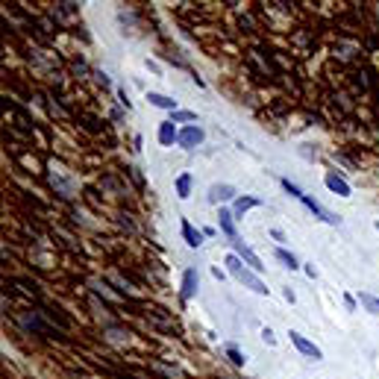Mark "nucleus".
Returning <instances> with one entry per match:
<instances>
[{
	"mask_svg": "<svg viewBox=\"0 0 379 379\" xmlns=\"http://www.w3.org/2000/svg\"><path fill=\"white\" fill-rule=\"evenodd\" d=\"M327 188L332 191V194H338V197H350V185H347V179H341L338 174H327Z\"/></svg>",
	"mask_w": 379,
	"mask_h": 379,
	"instance_id": "9",
	"label": "nucleus"
},
{
	"mask_svg": "<svg viewBox=\"0 0 379 379\" xmlns=\"http://www.w3.org/2000/svg\"><path fill=\"white\" fill-rule=\"evenodd\" d=\"M147 100H150V106H159V109L177 112V100H174V97H165V94H156V91H150V94H147Z\"/></svg>",
	"mask_w": 379,
	"mask_h": 379,
	"instance_id": "13",
	"label": "nucleus"
},
{
	"mask_svg": "<svg viewBox=\"0 0 379 379\" xmlns=\"http://www.w3.org/2000/svg\"><path fill=\"white\" fill-rule=\"evenodd\" d=\"M262 341H265V344H277V338H274V332H271L268 327L262 329Z\"/></svg>",
	"mask_w": 379,
	"mask_h": 379,
	"instance_id": "19",
	"label": "nucleus"
},
{
	"mask_svg": "<svg viewBox=\"0 0 379 379\" xmlns=\"http://www.w3.org/2000/svg\"><path fill=\"white\" fill-rule=\"evenodd\" d=\"M274 256H277V259H279V262H282L285 268H291V271H297V268H300V262H297V256H294V253H288L285 247H279V250H277Z\"/></svg>",
	"mask_w": 379,
	"mask_h": 379,
	"instance_id": "15",
	"label": "nucleus"
},
{
	"mask_svg": "<svg viewBox=\"0 0 379 379\" xmlns=\"http://www.w3.org/2000/svg\"><path fill=\"white\" fill-rule=\"evenodd\" d=\"M224 265L229 268V274L235 277V282H241V285H247L250 291H256V294H262V297H268V285L259 279V274L253 271V268H244V262L235 256V253H229L227 259H224Z\"/></svg>",
	"mask_w": 379,
	"mask_h": 379,
	"instance_id": "2",
	"label": "nucleus"
},
{
	"mask_svg": "<svg viewBox=\"0 0 379 379\" xmlns=\"http://www.w3.org/2000/svg\"><path fill=\"white\" fill-rule=\"evenodd\" d=\"M174 185H177V197H179V200H188V197H191V174H188V171L179 174Z\"/></svg>",
	"mask_w": 379,
	"mask_h": 379,
	"instance_id": "14",
	"label": "nucleus"
},
{
	"mask_svg": "<svg viewBox=\"0 0 379 379\" xmlns=\"http://www.w3.org/2000/svg\"><path fill=\"white\" fill-rule=\"evenodd\" d=\"M118 97H121V103L129 109V97H126V91H124V88H118Z\"/></svg>",
	"mask_w": 379,
	"mask_h": 379,
	"instance_id": "21",
	"label": "nucleus"
},
{
	"mask_svg": "<svg viewBox=\"0 0 379 379\" xmlns=\"http://www.w3.org/2000/svg\"><path fill=\"white\" fill-rule=\"evenodd\" d=\"M182 238H185V244H188V247H194V250L203 244V232H200V229H194L188 221H182Z\"/></svg>",
	"mask_w": 379,
	"mask_h": 379,
	"instance_id": "12",
	"label": "nucleus"
},
{
	"mask_svg": "<svg viewBox=\"0 0 379 379\" xmlns=\"http://www.w3.org/2000/svg\"><path fill=\"white\" fill-rule=\"evenodd\" d=\"M218 224H221V232H224L229 241H235V238H238V235H235V218H232V212H229V209H221Z\"/></svg>",
	"mask_w": 379,
	"mask_h": 379,
	"instance_id": "11",
	"label": "nucleus"
},
{
	"mask_svg": "<svg viewBox=\"0 0 379 379\" xmlns=\"http://www.w3.org/2000/svg\"><path fill=\"white\" fill-rule=\"evenodd\" d=\"M197 288H200V274H197V268H185V274H182V300H191L194 294H197Z\"/></svg>",
	"mask_w": 379,
	"mask_h": 379,
	"instance_id": "6",
	"label": "nucleus"
},
{
	"mask_svg": "<svg viewBox=\"0 0 379 379\" xmlns=\"http://www.w3.org/2000/svg\"><path fill=\"white\" fill-rule=\"evenodd\" d=\"M359 300H362V306L371 312V315H379V300L374 297V294H368V291H362L359 294Z\"/></svg>",
	"mask_w": 379,
	"mask_h": 379,
	"instance_id": "16",
	"label": "nucleus"
},
{
	"mask_svg": "<svg viewBox=\"0 0 379 379\" xmlns=\"http://www.w3.org/2000/svg\"><path fill=\"white\" fill-rule=\"evenodd\" d=\"M171 121L174 124H188V121H197V115L194 112H185V109H177V112H171Z\"/></svg>",
	"mask_w": 379,
	"mask_h": 379,
	"instance_id": "17",
	"label": "nucleus"
},
{
	"mask_svg": "<svg viewBox=\"0 0 379 379\" xmlns=\"http://www.w3.org/2000/svg\"><path fill=\"white\" fill-rule=\"evenodd\" d=\"M232 253H235V256H238L241 262H247V265H250V268H253L256 274H262V271H265L262 259H259V256H256V253H253V250L247 247V244H244V241H238V238H235V241H232Z\"/></svg>",
	"mask_w": 379,
	"mask_h": 379,
	"instance_id": "3",
	"label": "nucleus"
},
{
	"mask_svg": "<svg viewBox=\"0 0 379 379\" xmlns=\"http://www.w3.org/2000/svg\"><path fill=\"white\" fill-rule=\"evenodd\" d=\"M227 356H229V359H232V365H238V368H241V365H244V356H241V353H238V350H235V347H227Z\"/></svg>",
	"mask_w": 379,
	"mask_h": 379,
	"instance_id": "18",
	"label": "nucleus"
},
{
	"mask_svg": "<svg viewBox=\"0 0 379 379\" xmlns=\"http://www.w3.org/2000/svg\"><path fill=\"white\" fill-rule=\"evenodd\" d=\"M279 182H282V188H285V191H288L291 197H297V200H300V203H303V206H306V209H309V212L315 215V218L327 221L329 227H341V218H338V215H332L329 209H324V206H321V203H318L315 197H309V194H306V191H303V188H300L297 182H291V179H285V177H282Z\"/></svg>",
	"mask_w": 379,
	"mask_h": 379,
	"instance_id": "1",
	"label": "nucleus"
},
{
	"mask_svg": "<svg viewBox=\"0 0 379 379\" xmlns=\"http://www.w3.org/2000/svg\"><path fill=\"white\" fill-rule=\"evenodd\" d=\"M256 206H262L259 197H235V203H232V218H244V212H250V209H256Z\"/></svg>",
	"mask_w": 379,
	"mask_h": 379,
	"instance_id": "10",
	"label": "nucleus"
},
{
	"mask_svg": "<svg viewBox=\"0 0 379 379\" xmlns=\"http://www.w3.org/2000/svg\"><path fill=\"white\" fill-rule=\"evenodd\" d=\"M238 191L232 188V185H227V182H221V185H212L209 188V203H215V206H221V203H227V200H232Z\"/></svg>",
	"mask_w": 379,
	"mask_h": 379,
	"instance_id": "7",
	"label": "nucleus"
},
{
	"mask_svg": "<svg viewBox=\"0 0 379 379\" xmlns=\"http://www.w3.org/2000/svg\"><path fill=\"white\" fill-rule=\"evenodd\" d=\"M203 138H206V132H203L197 124L179 129V147H182V150H194L197 144H203Z\"/></svg>",
	"mask_w": 379,
	"mask_h": 379,
	"instance_id": "4",
	"label": "nucleus"
},
{
	"mask_svg": "<svg viewBox=\"0 0 379 379\" xmlns=\"http://www.w3.org/2000/svg\"><path fill=\"white\" fill-rule=\"evenodd\" d=\"M271 238L279 241V244H285V232H282V229H271Z\"/></svg>",
	"mask_w": 379,
	"mask_h": 379,
	"instance_id": "20",
	"label": "nucleus"
},
{
	"mask_svg": "<svg viewBox=\"0 0 379 379\" xmlns=\"http://www.w3.org/2000/svg\"><path fill=\"white\" fill-rule=\"evenodd\" d=\"M288 338H291V344H294V347H297L303 356H309V359H315V362H318V359H324L321 347H318V344H312L309 338H303L300 332H288Z\"/></svg>",
	"mask_w": 379,
	"mask_h": 379,
	"instance_id": "5",
	"label": "nucleus"
},
{
	"mask_svg": "<svg viewBox=\"0 0 379 379\" xmlns=\"http://www.w3.org/2000/svg\"><path fill=\"white\" fill-rule=\"evenodd\" d=\"M174 141H179V129L174 126V121H162L159 124V144L162 147H174Z\"/></svg>",
	"mask_w": 379,
	"mask_h": 379,
	"instance_id": "8",
	"label": "nucleus"
},
{
	"mask_svg": "<svg viewBox=\"0 0 379 379\" xmlns=\"http://www.w3.org/2000/svg\"><path fill=\"white\" fill-rule=\"evenodd\" d=\"M344 306H347V309H350V312H353V309H356V300H353V297H350V294H344Z\"/></svg>",
	"mask_w": 379,
	"mask_h": 379,
	"instance_id": "22",
	"label": "nucleus"
}]
</instances>
